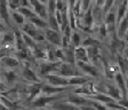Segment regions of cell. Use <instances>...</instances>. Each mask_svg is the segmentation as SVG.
Here are the masks:
<instances>
[{
  "label": "cell",
  "mask_w": 128,
  "mask_h": 110,
  "mask_svg": "<svg viewBox=\"0 0 128 110\" xmlns=\"http://www.w3.org/2000/svg\"><path fill=\"white\" fill-rule=\"evenodd\" d=\"M22 32L25 33V35L30 36L32 39H34L37 43H40V41L46 40L45 37V32H42V30L37 28L36 25H33L32 23L28 22L25 24H23L22 27Z\"/></svg>",
  "instance_id": "6da1fadb"
},
{
  "label": "cell",
  "mask_w": 128,
  "mask_h": 110,
  "mask_svg": "<svg viewBox=\"0 0 128 110\" xmlns=\"http://www.w3.org/2000/svg\"><path fill=\"white\" fill-rule=\"evenodd\" d=\"M57 73L66 78H71L74 76H84L82 71L78 68L77 63H68V62H62Z\"/></svg>",
  "instance_id": "7a4b0ae2"
},
{
  "label": "cell",
  "mask_w": 128,
  "mask_h": 110,
  "mask_svg": "<svg viewBox=\"0 0 128 110\" xmlns=\"http://www.w3.org/2000/svg\"><path fill=\"white\" fill-rule=\"evenodd\" d=\"M77 65H78V68L82 71V73H86L87 76H89V77H92V78L98 77L102 73L101 69H100L97 65L90 63V62H77Z\"/></svg>",
  "instance_id": "3957f363"
},
{
  "label": "cell",
  "mask_w": 128,
  "mask_h": 110,
  "mask_svg": "<svg viewBox=\"0 0 128 110\" xmlns=\"http://www.w3.org/2000/svg\"><path fill=\"white\" fill-rule=\"evenodd\" d=\"M44 32H45L46 40L52 46H55V47H61L62 46L63 39H62L61 32L55 31V30H53V29H49V28L44 30Z\"/></svg>",
  "instance_id": "277c9868"
},
{
  "label": "cell",
  "mask_w": 128,
  "mask_h": 110,
  "mask_svg": "<svg viewBox=\"0 0 128 110\" xmlns=\"http://www.w3.org/2000/svg\"><path fill=\"white\" fill-rule=\"evenodd\" d=\"M62 62H52V61H45L44 63L40 64V75L48 76L53 75V72H58L60 67H61Z\"/></svg>",
  "instance_id": "5b68a950"
},
{
  "label": "cell",
  "mask_w": 128,
  "mask_h": 110,
  "mask_svg": "<svg viewBox=\"0 0 128 110\" xmlns=\"http://www.w3.org/2000/svg\"><path fill=\"white\" fill-rule=\"evenodd\" d=\"M46 77V80H48V84L54 86H58V87H68L70 86V81H69V78L64 77V76L61 75H56V73H53V75H48L45 76Z\"/></svg>",
  "instance_id": "8992f818"
},
{
  "label": "cell",
  "mask_w": 128,
  "mask_h": 110,
  "mask_svg": "<svg viewBox=\"0 0 128 110\" xmlns=\"http://www.w3.org/2000/svg\"><path fill=\"white\" fill-rule=\"evenodd\" d=\"M30 6L31 8L34 11V13L37 14L38 16H40L41 19L48 20V8H47V5L42 4L41 1L39 0H29Z\"/></svg>",
  "instance_id": "52a82bcc"
},
{
  "label": "cell",
  "mask_w": 128,
  "mask_h": 110,
  "mask_svg": "<svg viewBox=\"0 0 128 110\" xmlns=\"http://www.w3.org/2000/svg\"><path fill=\"white\" fill-rule=\"evenodd\" d=\"M57 99L58 96H56V95H42V96H38L34 101H32L31 105L32 108H36V109H41Z\"/></svg>",
  "instance_id": "ba28073f"
},
{
  "label": "cell",
  "mask_w": 128,
  "mask_h": 110,
  "mask_svg": "<svg viewBox=\"0 0 128 110\" xmlns=\"http://www.w3.org/2000/svg\"><path fill=\"white\" fill-rule=\"evenodd\" d=\"M74 94H78V95H85V96H89L92 97L93 95L97 94V91H96V87H95V84H93L92 81H88L86 83L85 85L82 86H79L77 89L74 91Z\"/></svg>",
  "instance_id": "9c48e42d"
},
{
  "label": "cell",
  "mask_w": 128,
  "mask_h": 110,
  "mask_svg": "<svg viewBox=\"0 0 128 110\" xmlns=\"http://www.w3.org/2000/svg\"><path fill=\"white\" fill-rule=\"evenodd\" d=\"M114 81H116V85L118 86V88L120 89L121 94H122V97L124 99H128V95H127V83H126V78L124 76L122 72H116L114 75Z\"/></svg>",
  "instance_id": "30bf717a"
},
{
  "label": "cell",
  "mask_w": 128,
  "mask_h": 110,
  "mask_svg": "<svg viewBox=\"0 0 128 110\" xmlns=\"http://www.w3.org/2000/svg\"><path fill=\"white\" fill-rule=\"evenodd\" d=\"M16 43V37L15 32H6L2 33V38H1V45H2V51L9 49L10 47H14Z\"/></svg>",
  "instance_id": "8fae6325"
},
{
  "label": "cell",
  "mask_w": 128,
  "mask_h": 110,
  "mask_svg": "<svg viewBox=\"0 0 128 110\" xmlns=\"http://www.w3.org/2000/svg\"><path fill=\"white\" fill-rule=\"evenodd\" d=\"M94 22H95V19L93 15V8H89L82 16V29L85 31H90L92 27L94 25Z\"/></svg>",
  "instance_id": "7c38bea8"
},
{
  "label": "cell",
  "mask_w": 128,
  "mask_h": 110,
  "mask_svg": "<svg viewBox=\"0 0 128 110\" xmlns=\"http://www.w3.org/2000/svg\"><path fill=\"white\" fill-rule=\"evenodd\" d=\"M104 23H105V25H106L109 32L111 31V29L117 31V29H116V28H117V13H116V12L110 11L109 13L105 14Z\"/></svg>",
  "instance_id": "4fadbf2b"
},
{
  "label": "cell",
  "mask_w": 128,
  "mask_h": 110,
  "mask_svg": "<svg viewBox=\"0 0 128 110\" xmlns=\"http://www.w3.org/2000/svg\"><path fill=\"white\" fill-rule=\"evenodd\" d=\"M128 31V13L117 25V37L119 39H125V36Z\"/></svg>",
  "instance_id": "5bb4252c"
},
{
  "label": "cell",
  "mask_w": 128,
  "mask_h": 110,
  "mask_svg": "<svg viewBox=\"0 0 128 110\" xmlns=\"http://www.w3.org/2000/svg\"><path fill=\"white\" fill-rule=\"evenodd\" d=\"M74 57L77 62H89L88 51L85 46H79L74 48Z\"/></svg>",
  "instance_id": "9a60e30c"
},
{
  "label": "cell",
  "mask_w": 128,
  "mask_h": 110,
  "mask_svg": "<svg viewBox=\"0 0 128 110\" xmlns=\"http://www.w3.org/2000/svg\"><path fill=\"white\" fill-rule=\"evenodd\" d=\"M66 89V87H58L50 84H42V93L45 95H56Z\"/></svg>",
  "instance_id": "2e32d148"
},
{
  "label": "cell",
  "mask_w": 128,
  "mask_h": 110,
  "mask_svg": "<svg viewBox=\"0 0 128 110\" xmlns=\"http://www.w3.org/2000/svg\"><path fill=\"white\" fill-rule=\"evenodd\" d=\"M28 92H29V99L31 100V102L34 101L38 97V95L40 93H42V83H34L30 85Z\"/></svg>",
  "instance_id": "e0dca14e"
},
{
  "label": "cell",
  "mask_w": 128,
  "mask_h": 110,
  "mask_svg": "<svg viewBox=\"0 0 128 110\" xmlns=\"http://www.w3.org/2000/svg\"><path fill=\"white\" fill-rule=\"evenodd\" d=\"M22 73H23V77L25 78V80H28L29 83H33V84L34 83H40L39 77L37 76V73H36L34 71L29 67V65H25V67L23 68Z\"/></svg>",
  "instance_id": "ac0fdd59"
},
{
  "label": "cell",
  "mask_w": 128,
  "mask_h": 110,
  "mask_svg": "<svg viewBox=\"0 0 128 110\" xmlns=\"http://www.w3.org/2000/svg\"><path fill=\"white\" fill-rule=\"evenodd\" d=\"M9 9L13 12L18 11L21 7H31L29 0H6Z\"/></svg>",
  "instance_id": "d6986e66"
},
{
  "label": "cell",
  "mask_w": 128,
  "mask_h": 110,
  "mask_svg": "<svg viewBox=\"0 0 128 110\" xmlns=\"http://www.w3.org/2000/svg\"><path fill=\"white\" fill-rule=\"evenodd\" d=\"M117 25L124 17L126 16V14L128 13V0H122V3L119 4L117 9Z\"/></svg>",
  "instance_id": "ffe728a7"
},
{
  "label": "cell",
  "mask_w": 128,
  "mask_h": 110,
  "mask_svg": "<svg viewBox=\"0 0 128 110\" xmlns=\"http://www.w3.org/2000/svg\"><path fill=\"white\" fill-rule=\"evenodd\" d=\"M1 63H2L6 68L13 69V68H16L20 64V61H18V59H16V57H14V56H10V55H4V56H1Z\"/></svg>",
  "instance_id": "44dd1931"
},
{
  "label": "cell",
  "mask_w": 128,
  "mask_h": 110,
  "mask_svg": "<svg viewBox=\"0 0 128 110\" xmlns=\"http://www.w3.org/2000/svg\"><path fill=\"white\" fill-rule=\"evenodd\" d=\"M90 99L95 100V101H97V102H101L103 104H109V103L117 102V100H114L113 97H111L110 95H108V94H105V93H97V94H95V95H93Z\"/></svg>",
  "instance_id": "7402d4cb"
},
{
  "label": "cell",
  "mask_w": 128,
  "mask_h": 110,
  "mask_svg": "<svg viewBox=\"0 0 128 110\" xmlns=\"http://www.w3.org/2000/svg\"><path fill=\"white\" fill-rule=\"evenodd\" d=\"M70 86H82L86 83L90 81V77H86V76H74V77L69 78Z\"/></svg>",
  "instance_id": "603a6c76"
},
{
  "label": "cell",
  "mask_w": 128,
  "mask_h": 110,
  "mask_svg": "<svg viewBox=\"0 0 128 110\" xmlns=\"http://www.w3.org/2000/svg\"><path fill=\"white\" fill-rule=\"evenodd\" d=\"M48 28L49 29H53L55 31H58L61 32V24L58 23L57 19H56V15H48Z\"/></svg>",
  "instance_id": "cb8c5ba5"
},
{
  "label": "cell",
  "mask_w": 128,
  "mask_h": 110,
  "mask_svg": "<svg viewBox=\"0 0 128 110\" xmlns=\"http://www.w3.org/2000/svg\"><path fill=\"white\" fill-rule=\"evenodd\" d=\"M100 45H101V43H100L98 39L93 38V37H87L82 41V45L81 46H85L86 48H88V47H100Z\"/></svg>",
  "instance_id": "d4e9b609"
},
{
  "label": "cell",
  "mask_w": 128,
  "mask_h": 110,
  "mask_svg": "<svg viewBox=\"0 0 128 110\" xmlns=\"http://www.w3.org/2000/svg\"><path fill=\"white\" fill-rule=\"evenodd\" d=\"M18 12L23 15L25 19H28V20H30V19H32V17H34V16H37V14L34 13V11L31 8V7H21V8L18 9Z\"/></svg>",
  "instance_id": "484cf974"
},
{
  "label": "cell",
  "mask_w": 128,
  "mask_h": 110,
  "mask_svg": "<svg viewBox=\"0 0 128 110\" xmlns=\"http://www.w3.org/2000/svg\"><path fill=\"white\" fill-rule=\"evenodd\" d=\"M57 1L58 0H48L47 8H48V15H55L57 11Z\"/></svg>",
  "instance_id": "4316f807"
},
{
  "label": "cell",
  "mask_w": 128,
  "mask_h": 110,
  "mask_svg": "<svg viewBox=\"0 0 128 110\" xmlns=\"http://www.w3.org/2000/svg\"><path fill=\"white\" fill-rule=\"evenodd\" d=\"M12 17H13V20L15 21V23H17V24H22V25L25 24V23H24V22H25V17H24L18 11L12 12Z\"/></svg>",
  "instance_id": "83f0119b"
},
{
  "label": "cell",
  "mask_w": 128,
  "mask_h": 110,
  "mask_svg": "<svg viewBox=\"0 0 128 110\" xmlns=\"http://www.w3.org/2000/svg\"><path fill=\"white\" fill-rule=\"evenodd\" d=\"M80 44H81L80 35L78 32H76V31H73V32H72V37H71V44H70V45L73 46L74 48H77V47L80 46Z\"/></svg>",
  "instance_id": "f1b7e54d"
},
{
  "label": "cell",
  "mask_w": 128,
  "mask_h": 110,
  "mask_svg": "<svg viewBox=\"0 0 128 110\" xmlns=\"http://www.w3.org/2000/svg\"><path fill=\"white\" fill-rule=\"evenodd\" d=\"M1 104H2V108L4 109H9V110H15L16 109V105L14 104L12 101H9L8 99H6L5 95L1 96Z\"/></svg>",
  "instance_id": "f546056e"
},
{
  "label": "cell",
  "mask_w": 128,
  "mask_h": 110,
  "mask_svg": "<svg viewBox=\"0 0 128 110\" xmlns=\"http://www.w3.org/2000/svg\"><path fill=\"white\" fill-rule=\"evenodd\" d=\"M4 78H5L6 83H14V81L16 80V78H17V76H16V73L14 72V71H5L4 72Z\"/></svg>",
  "instance_id": "4dcf8cb0"
},
{
  "label": "cell",
  "mask_w": 128,
  "mask_h": 110,
  "mask_svg": "<svg viewBox=\"0 0 128 110\" xmlns=\"http://www.w3.org/2000/svg\"><path fill=\"white\" fill-rule=\"evenodd\" d=\"M55 56L57 59V61H63L65 60V52H64V48H61V47H56L55 48Z\"/></svg>",
  "instance_id": "1f68e13d"
},
{
  "label": "cell",
  "mask_w": 128,
  "mask_h": 110,
  "mask_svg": "<svg viewBox=\"0 0 128 110\" xmlns=\"http://www.w3.org/2000/svg\"><path fill=\"white\" fill-rule=\"evenodd\" d=\"M120 103V104L122 105L125 109H127L128 110V99H121L120 101H118Z\"/></svg>",
  "instance_id": "d6a6232c"
},
{
  "label": "cell",
  "mask_w": 128,
  "mask_h": 110,
  "mask_svg": "<svg viewBox=\"0 0 128 110\" xmlns=\"http://www.w3.org/2000/svg\"><path fill=\"white\" fill-rule=\"evenodd\" d=\"M121 55H122L124 57H126V59H128V44H126L125 48L122 49V53H121Z\"/></svg>",
  "instance_id": "836d02e7"
},
{
  "label": "cell",
  "mask_w": 128,
  "mask_h": 110,
  "mask_svg": "<svg viewBox=\"0 0 128 110\" xmlns=\"http://www.w3.org/2000/svg\"><path fill=\"white\" fill-rule=\"evenodd\" d=\"M39 1H41V3L45 4V5H47V4H48V0H39Z\"/></svg>",
  "instance_id": "e575fe53"
},
{
  "label": "cell",
  "mask_w": 128,
  "mask_h": 110,
  "mask_svg": "<svg viewBox=\"0 0 128 110\" xmlns=\"http://www.w3.org/2000/svg\"><path fill=\"white\" fill-rule=\"evenodd\" d=\"M125 40L128 41V31H127V33H126V36H125Z\"/></svg>",
  "instance_id": "d590c367"
},
{
  "label": "cell",
  "mask_w": 128,
  "mask_h": 110,
  "mask_svg": "<svg viewBox=\"0 0 128 110\" xmlns=\"http://www.w3.org/2000/svg\"><path fill=\"white\" fill-rule=\"evenodd\" d=\"M126 83H127V95H128V79H126Z\"/></svg>",
  "instance_id": "8d00e7d4"
},
{
  "label": "cell",
  "mask_w": 128,
  "mask_h": 110,
  "mask_svg": "<svg viewBox=\"0 0 128 110\" xmlns=\"http://www.w3.org/2000/svg\"><path fill=\"white\" fill-rule=\"evenodd\" d=\"M126 77H127V79H128V71L126 72Z\"/></svg>",
  "instance_id": "74e56055"
},
{
  "label": "cell",
  "mask_w": 128,
  "mask_h": 110,
  "mask_svg": "<svg viewBox=\"0 0 128 110\" xmlns=\"http://www.w3.org/2000/svg\"><path fill=\"white\" fill-rule=\"evenodd\" d=\"M62 1H64V3H68V0H62Z\"/></svg>",
  "instance_id": "f35d334b"
}]
</instances>
